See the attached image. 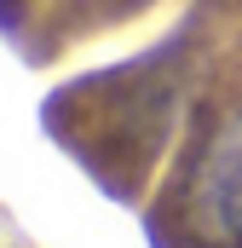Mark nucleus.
<instances>
[{
  "label": "nucleus",
  "instance_id": "obj_1",
  "mask_svg": "<svg viewBox=\"0 0 242 248\" xmlns=\"http://www.w3.org/2000/svg\"><path fill=\"white\" fill-rule=\"evenodd\" d=\"M196 225L219 243H242V110H231L190 168Z\"/></svg>",
  "mask_w": 242,
  "mask_h": 248
}]
</instances>
